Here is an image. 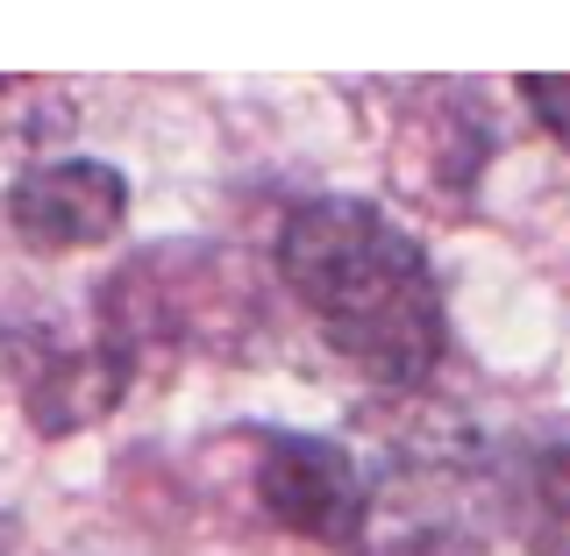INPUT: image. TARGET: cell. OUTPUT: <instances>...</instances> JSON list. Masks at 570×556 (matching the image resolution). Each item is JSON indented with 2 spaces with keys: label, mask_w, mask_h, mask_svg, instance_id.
I'll return each instance as SVG.
<instances>
[{
  "label": "cell",
  "mask_w": 570,
  "mask_h": 556,
  "mask_svg": "<svg viewBox=\"0 0 570 556\" xmlns=\"http://www.w3.org/2000/svg\"><path fill=\"white\" fill-rule=\"evenodd\" d=\"M121 214H129V178L115 165H100V157H50V165H29L8 186L14 236L29 250H43V257L121 236Z\"/></svg>",
  "instance_id": "4"
},
{
  "label": "cell",
  "mask_w": 570,
  "mask_h": 556,
  "mask_svg": "<svg viewBox=\"0 0 570 556\" xmlns=\"http://www.w3.org/2000/svg\"><path fill=\"white\" fill-rule=\"evenodd\" d=\"M257 499L285 535L350 556L364 549L371 528V486L356 471V457L328 436H272L257 450Z\"/></svg>",
  "instance_id": "3"
},
{
  "label": "cell",
  "mask_w": 570,
  "mask_h": 556,
  "mask_svg": "<svg viewBox=\"0 0 570 556\" xmlns=\"http://www.w3.org/2000/svg\"><path fill=\"white\" fill-rule=\"evenodd\" d=\"M278 272L321 343L379 386H421L442 364V293L421 236L371 201H299L278 228Z\"/></svg>",
  "instance_id": "1"
},
{
  "label": "cell",
  "mask_w": 570,
  "mask_h": 556,
  "mask_svg": "<svg viewBox=\"0 0 570 556\" xmlns=\"http://www.w3.org/2000/svg\"><path fill=\"white\" fill-rule=\"evenodd\" d=\"M534 543L542 556H570V436H557L542 457H534Z\"/></svg>",
  "instance_id": "6"
},
{
  "label": "cell",
  "mask_w": 570,
  "mask_h": 556,
  "mask_svg": "<svg viewBox=\"0 0 570 556\" xmlns=\"http://www.w3.org/2000/svg\"><path fill=\"white\" fill-rule=\"evenodd\" d=\"M243 321H257L249 279L228 250L207 243H157L115 264L94 293V350L121 379L171 364L186 350H228Z\"/></svg>",
  "instance_id": "2"
},
{
  "label": "cell",
  "mask_w": 570,
  "mask_h": 556,
  "mask_svg": "<svg viewBox=\"0 0 570 556\" xmlns=\"http://www.w3.org/2000/svg\"><path fill=\"white\" fill-rule=\"evenodd\" d=\"M121 392H129V379H121L94 343H79V350L43 343L36 357H22V400H29V421L43 428V436L100 421Z\"/></svg>",
  "instance_id": "5"
},
{
  "label": "cell",
  "mask_w": 570,
  "mask_h": 556,
  "mask_svg": "<svg viewBox=\"0 0 570 556\" xmlns=\"http://www.w3.org/2000/svg\"><path fill=\"white\" fill-rule=\"evenodd\" d=\"M521 100H528V115L542 121L549 136L570 150V79H549V71H528L521 79Z\"/></svg>",
  "instance_id": "7"
},
{
  "label": "cell",
  "mask_w": 570,
  "mask_h": 556,
  "mask_svg": "<svg viewBox=\"0 0 570 556\" xmlns=\"http://www.w3.org/2000/svg\"><path fill=\"white\" fill-rule=\"evenodd\" d=\"M0 94H8V79H0Z\"/></svg>",
  "instance_id": "8"
}]
</instances>
